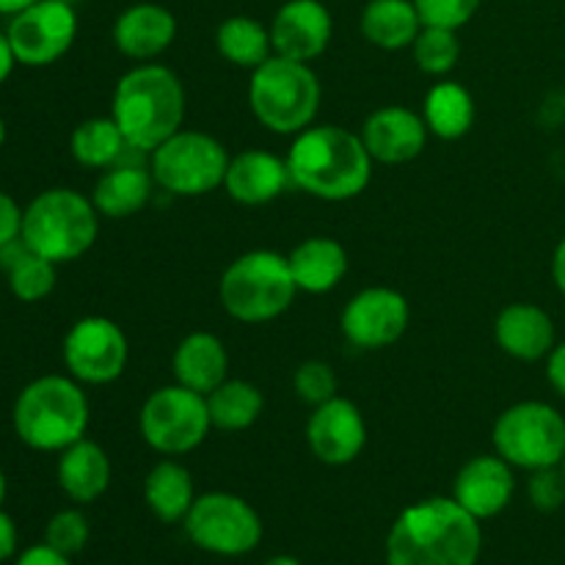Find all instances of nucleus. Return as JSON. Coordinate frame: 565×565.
Listing matches in <instances>:
<instances>
[{
    "instance_id": "f257e3e1",
    "label": "nucleus",
    "mask_w": 565,
    "mask_h": 565,
    "mask_svg": "<svg viewBox=\"0 0 565 565\" xmlns=\"http://www.w3.org/2000/svg\"><path fill=\"white\" fill-rule=\"evenodd\" d=\"M483 533L452 497L414 502L386 535V565H478Z\"/></svg>"
},
{
    "instance_id": "f03ea898",
    "label": "nucleus",
    "mask_w": 565,
    "mask_h": 565,
    "mask_svg": "<svg viewBox=\"0 0 565 565\" xmlns=\"http://www.w3.org/2000/svg\"><path fill=\"white\" fill-rule=\"evenodd\" d=\"M292 188L323 202H348L373 180V158L362 136L340 125H309L287 152Z\"/></svg>"
},
{
    "instance_id": "7ed1b4c3",
    "label": "nucleus",
    "mask_w": 565,
    "mask_h": 565,
    "mask_svg": "<svg viewBox=\"0 0 565 565\" xmlns=\"http://www.w3.org/2000/svg\"><path fill=\"white\" fill-rule=\"evenodd\" d=\"M110 116L119 125L127 147L136 152H154L182 127L185 88L169 66L143 61L119 77Z\"/></svg>"
},
{
    "instance_id": "20e7f679",
    "label": "nucleus",
    "mask_w": 565,
    "mask_h": 565,
    "mask_svg": "<svg viewBox=\"0 0 565 565\" xmlns=\"http://www.w3.org/2000/svg\"><path fill=\"white\" fill-rule=\"evenodd\" d=\"M88 397L72 375H42L22 386L11 408L17 439L36 452H61L88 430Z\"/></svg>"
},
{
    "instance_id": "39448f33",
    "label": "nucleus",
    "mask_w": 565,
    "mask_h": 565,
    "mask_svg": "<svg viewBox=\"0 0 565 565\" xmlns=\"http://www.w3.org/2000/svg\"><path fill=\"white\" fill-rule=\"evenodd\" d=\"M99 213L92 199L72 188H47L22 210V241L55 265L81 259L94 246Z\"/></svg>"
},
{
    "instance_id": "423d86ee",
    "label": "nucleus",
    "mask_w": 565,
    "mask_h": 565,
    "mask_svg": "<svg viewBox=\"0 0 565 565\" xmlns=\"http://www.w3.org/2000/svg\"><path fill=\"white\" fill-rule=\"evenodd\" d=\"M248 105L263 127L279 136H298L315 121L320 108V81L303 61L270 55L252 70Z\"/></svg>"
},
{
    "instance_id": "0eeeda50",
    "label": "nucleus",
    "mask_w": 565,
    "mask_h": 565,
    "mask_svg": "<svg viewBox=\"0 0 565 565\" xmlns=\"http://www.w3.org/2000/svg\"><path fill=\"white\" fill-rule=\"evenodd\" d=\"M298 287L287 257L268 248L232 259L218 281V298L226 315L241 323H268L285 315Z\"/></svg>"
},
{
    "instance_id": "6e6552de",
    "label": "nucleus",
    "mask_w": 565,
    "mask_h": 565,
    "mask_svg": "<svg viewBox=\"0 0 565 565\" xmlns=\"http://www.w3.org/2000/svg\"><path fill=\"white\" fill-rule=\"evenodd\" d=\"M491 441L497 456L516 469L535 472L561 467L565 458V417L550 403H513L497 417Z\"/></svg>"
},
{
    "instance_id": "1a4fd4ad",
    "label": "nucleus",
    "mask_w": 565,
    "mask_h": 565,
    "mask_svg": "<svg viewBox=\"0 0 565 565\" xmlns=\"http://www.w3.org/2000/svg\"><path fill=\"white\" fill-rule=\"evenodd\" d=\"M149 154L154 185L171 196H204L215 191L224 185L230 166L224 143L199 130H177Z\"/></svg>"
},
{
    "instance_id": "9d476101",
    "label": "nucleus",
    "mask_w": 565,
    "mask_h": 565,
    "mask_svg": "<svg viewBox=\"0 0 565 565\" xmlns=\"http://www.w3.org/2000/svg\"><path fill=\"white\" fill-rule=\"evenodd\" d=\"M210 428L207 397L182 384L154 390L138 414L141 439L160 456H185L196 450L207 439Z\"/></svg>"
},
{
    "instance_id": "9b49d317",
    "label": "nucleus",
    "mask_w": 565,
    "mask_h": 565,
    "mask_svg": "<svg viewBox=\"0 0 565 565\" xmlns=\"http://www.w3.org/2000/svg\"><path fill=\"white\" fill-rule=\"evenodd\" d=\"M182 527L193 546L218 557L248 555L263 541L259 513L243 497L230 491H210L196 497Z\"/></svg>"
},
{
    "instance_id": "f8f14e48",
    "label": "nucleus",
    "mask_w": 565,
    "mask_h": 565,
    "mask_svg": "<svg viewBox=\"0 0 565 565\" xmlns=\"http://www.w3.org/2000/svg\"><path fill=\"white\" fill-rule=\"evenodd\" d=\"M61 356L72 379L88 386H103L114 384L125 373L130 345L119 323L103 315H88L70 326Z\"/></svg>"
},
{
    "instance_id": "ddd939ff",
    "label": "nucleus",
    "mask_w": 565,
    "mask_h": 565,
    "mask_svg": "<svg viewBox=\"0 0 565 565\" xmlns=\"http://www.w3.org/2000/svg\"><path fill=\"white\" fill-rule=\"evenodd\" d=\"M9 42L22 66H50L64 58L77 36V14L70 0H39L11 17Z\"/></svg>"
},
{
    "instance_id": "4468645a",
    "label": "nucleus",
    "mask_w": 565,
    "mask_h": 565,
    "mask_svg": "<svg viewBox=\"0 0 565 565\" xmlns=\"http://www.w3.org/2000/svg\"><path fill=\"white\" fill-rule=\"evenodd\" d=\"M412 309L403 292L392 287H367L345 303L340 315V329L351 345L362 351L395 345L408 329Z\"/></svg>"
},
{
    "instance_id": "2eb2a0df",
    "label": "nucleus",
    "mask_w": 565,
    "mask_h": 565,
    "mask_svg": "<svg viewBox=\"0 0 565 565\" xmlns=\"http://www.w3.org/2000/svg\"><path fill=\"white\" fill-rule=\"evenodd\" d=\"M307 445L326 467H345L356 461L367 445V423L356 403L337 395L315 406L307 423Z\"/></svg>"
},
{
    "instance_id": "dca6fc26",
    "label": "nucleus",
    "mask_w": 565,
    "mask_h": 565,
    "mask_svg": "<svg viewBox=\"0 0 565 565\" xmlns=\"http://www.w3.org/2000/svg\"><path fill=\"white\" fill-rule=\"evenodd\" d=\"M331 33L334 20L320 0H287L270 22L274 53L303 64L326 53Z\"/></svg>"
},
{
    "instance_id": "f3484780",
    "label": "nucleus",
    "mask_w": 565,
    "mask_h": 565,
    "mask_svg": "<svg viewBox=\"0 0 565 565\" xmlns=\"http://www.w3.org/2000/svg\"><path fill=\"white\" fill-rule=\"evenodd\" d=\"M362 143L370 158L379 163L397 166L417 158L428 141V127L423 114L406 105H384L373 110L362 125Z\"/></svg>"
},
{
    "instance_id": "a211bd4d",
    "label": "nucleus",
    "mask_w": 565,
    "mask_h": 565,
    "mask_svg": "<svg viewBox=\"0 0 565 565\" xmlns=\"http://www.w3.org/2000/svg\"><path fill=\"white\" fill-rule=\"evenodd\" d=\"M513 491H516V478H513V467L494 456H475L461 467L452 483V500L472 513L478 522L494 519L511 505Z\"/></svg>"
},
{
    "instance_id": "6ab92c4d",
    "label": "nucleus",
    "mask_w": 565,
    "mask_h": 565,
    "mask_svg": "<svg viewBox=\"0 0 565 565\" xmlns=\"http://www.w3.org/2000/svg\"><path fill=\"white\" fill-rule=\"evenodd\" d=\"M290 185L292 180L287 160L274 152H265V149H246V152L230 158V166H226V193L246 207L274 202Z\"/></svg>"
},
{
    "instance_id": "aec40b11",
    "label": "nucleus",
    "mask_w": 565,
    "mask_h": 565,
    "mask_svg": "<svg viewBox=\"0 0 565 565\" xmlns=\"http://www.w3.org/2000/svg\"><path fill=\"white\" fill-rule=\"evenodd\" d=\"M177 39V17L160 3H136L114 22V44L132 61H152Z\"/></svg>"
},
{
    "instance_id": "412c9836",
    "label": "nucleus",
    "mask_w": 565,
    "mask_h": 565,
    "mask_svg": "<svg viewBox=\"0 0 565 565\" xmlns=\"http://www.w3.org/2000/svg\"><path fill=\"white\" fill-rule=\"evenodd\" d=\"M494 340L508 356L519 362H539L552 353L555 320L539 303H511L494 320Z\"/></svg>"
},
{
    "instance_id": "4be33fe9",
    "label": "nucleus",
    "mask_w": 565,
    "mask_h": 565,
    "mask_svg": "<svg viewBox=\"0 0 565 565\" xmlns=\"http://www.w3.org/2000/svg\"><path fill=\"white\" fill-rule=\"evenodd\" d=\"M61 491L77 505L99 500L110 486V458L97 441L86 439L70 445L58 452V467H55Z\"/></svg>"
},
{
    "instance_id": "5701e85b",
    "label": "nucleus",
    "mask_w": 565,
    "mask_h": 565,
    "mask_svg": "<svg viewBox=\"0 0 565 565\" xmlns=\"http://www.w3.org/2000/svg\"><path fill=\"white\" fill-rule=\"evenodd\" d=\"M171 370H174L177 384L207 397L226 381L230 356H226V348L218 337L210 334V331H193L177 345Z\"/></svg>"
},
{
    "instance_id": "b1692460",
    "label": "nucleus",
    "mask_w": 565,
    "mask_h": 565,
    "mask_svg": "<svg viewBox=\"0 0 565 565\" xmlns=\"http://www.w3.org/2000/svg\"><path fill=\"white\" fill-rule=\"evenodd\" d=\"M287 263L298 292L309 296L331 292L348 274V252L334 237H307L287 254Z\"/></svg>"
},
{
    "instance_id": "393cba45",
    "label": "nucleus",
    "mask_w": 565,
    "mask_h": 565,
    "mask_svg": "<svg viewBox=\"0 0 565 565\" xmlns=\"http://www.w3.org/2000/svg\"><path fill=\"white\" fill-rule=\"evenodd\" d=\"M152 171L138 163H116L105 169L94 185L92 202L105 218H130L141 213L152 199Z\"/></svg>"
},
{
    "instance_id": "a878e982",
    "label": "nucleus",
    "mask_w": 565,
    "mask_h": 565,
    "mask_svg": "<svg viewBox=\"0 0 565 565\" xmlns=\"http://www.w3.org/2000/svg\"><path fill=\"white\" fill-rule=\"evenodd\" d=\"M143 502L163 524L185 522L188 511L196 502L191 472L171 458L154 463L143 478Z\"/></svg>"
},
{
    "instance_id": "bb28decb",
    "label": "nucleus",
    "mask_w": 565,
    "mask_h": 565,
    "mask_svg": "<svg viewBox=\"0 0 565 565\" xmlns=\"http://www.w3.org/2000/svg\"><path fill=\"white\" fill-rule=\"evenodd\" d=\"M362 36L381 50L412 47L423 20L414 0H370L362 11Z\"/></svg>"
},
{
    "instance_id": "cd10ccee",
    "label": "nucleus",
    "mask_w": 565,
    "mask_h": 565,
    "mask_svg": "<svg viewBox=\"0 0 565 565\" xmlns=\"http://www.w3.org/2000/svg\"><path fill=\"white\" fill-rule=\"evenodd\" d=\"M423 119L428 132L441 141H458L475 125V99L461 83L441 81L430 86L423 103Z\"/></svg>"
},
{
    "instance_id": "c85d7f7f",
    "label": "nucleus",
    "mask_w": 565,
    "mask_h": 565,
    "mask_svg": "<svg viewBox=\"0 0 565 565\" xmlns=\"http://www.w3.org/2000/svg\"><path fill=\"white\" fill-rule=\"evenodd\" d=\"M215 47H218V53L232 66L257 70L259 64H265L270 58L274 42H270V28H265L263 22L246 14H235L226 17L218 25V31H215Z\"/></svg>"
},
{
    "instance_id": "c756f323",
    "label": "nucleus",
    "mask_w": 565,
    "mask_h": 565,
    "mask_svg": "<svg viewBox=\"0 0 565 565\" xmlns=\"http://www.w3.org/2000/svg\"><path fill=\"white\" fill-rule=\"evenodd\" d=\"M127 149L130 147L114 116H94V119L81 121L70 138L72 158L86 169H110L125 158Z\"/></svg>"
},
{
    "instance_id": "7c9ffc66",
    "label": "nucleus",
    "mask_w": 565,
    "mask_h": 565,
    "mask_svg": "<svg viewBox=\"0 0 565 565\" xmlns=\"http://www.w3.org/2000/svg\"><path fill=\"white\" fill-rule=\"evenodd\" d=\"M207 408L213 428L232 434V430H246L257 423L265 408V397L252 381L226 379L218 390L207 395Z\"/></svg>"
},
{
    "instance_id": "2f4dec72",
    "label": "nucleus",
    "mask_w": 565,
    "mask_h": 565,
    "mask_svg": "<svg viewBox=\"0 0 565 565\" xmlns=\"http://www.w3.org/2000/svg\"><path fill=\"white\" fill-rule=\"evenodd\" d=\"M412 53L425 75L441 77L456 70L458 58H461V42H458L456 31H450V28L423 25V31L414 39Z\"/></svg>"
},
{
    "instance_id": "473e14b6",
    "label": "nucleus",
    "mask_w": 565,
    "mask_h": 565,
    "mask_svg": "<svg viewBox=\"0 0 565 565\" xmlns=\"http://www.w3.org/2000/svg\"><path fill=\"white\" fill-rule=\"evenodd\" d=\"M58 265L50 263V259L39 257V254L28 252L25 257L17 259L6 276H9V290L17 301H25V303H36L42 298H47L50 292L55 290V274Z\"/></svg>"
},
{
    "instance_id": "72a5a7b5",
    "label": "nucleus",
    "mask_w": 565,
    "mask_h": 565,
    "mask_svg": "<svg viewBox=\"0 0 565 565\" xmlns=\"http://www.w3.org/2000/svg\"><path fill=\"white\" fill-rule=\"evenodd\" d=\"M88 535H92L88 519L81 511H75V508H66V511H58L47 522V527H44V544L58 550L61 555L72 557L86 550Z\"/></svg>"
},
{
    "instance_id": "f704fd0d",
    "label": "nucleus",
    "mask_w": 565,
    "mask_h": 565,
    "mask_svg": "<svg viewBox=\"0 0 565 565\" xmlns=\"http://www.w3.org/2000/svg\"><path fill=\"white\" fill-rule=\"evenodd\" d=\"M292 390H296L298 401L320 406V403L337 397V373L331 370V364L309 359L292 375Z\"/></svg>"
},
{
    "instance_id": "c9c22d12",
    "label": "nucleus",
    "mask_w": 565,
    "mask_h": 565,
    "mask_svg": "<svg viewBox=\"0 0 565 565\" xmlns=\"http://www.w3.org/2000/svg\"><path fill=\"white\" fill-rule=\"evenodd\" d=\"M480 3L483 0H414L423 25L450 28V31L467 25L478 14Z\"/></svg>"
},
{
    "instance_id": "e433bc0d",
    "label": "nucleus",
    "mask_w": 565,
    "mask_h": 565,
    "mask_svg": "<svg viewBox=\"0 0 565 565\" xmlns=\"http://www.w3.org/2000/svg\"><path fill=\"white\" fill-rule=\"evenodd\" d=\"M530 502L539 508L541 513H555L557 508L565 505V475L561 467L535 469L530 478Z\"/></svg>"
},
{
    "instance_id": "4c0bfd02",
    "label": "nucleus",
    "mask_w": 565,
    "mask_h": 565,
    "mask_svg": "<svg viewBox=\"0 0 565 565\" xmlns=\"http://www.w3.org/2000/svg\"><path fill=\"white\" fill-rule=\"evenodd\" d=\"M22 235V207L9 196L6 191H0V248L9 246L11 241Z\"/></svg>"
},
{
    "instance_id": "58836bf2",
    "label": "nucleus",
    "mask_w": 565,
    "mask_h": 565,
    "mask_svg": "<svg viewBox=\"0 0 565 565\" xmlns=\"http://www.w3.org/2000/svg\"><path fill=\"white\" fill-rule=\"evenodd\" d=\"M14 565H72V561L66 555H61L58 550H53L50 544H36L20 552L14 557Z\"/></svg>"
},
{
    "instance_id": "ea45409f",
    "label": "nucleus",
    "mask_w": 565,
    "mask_h": 565,
    "mask_svg": "<svg viewBox=\"0 0 565 565\" xmlns=\"http://www.w3.org/2000/svg\"><path fill=\"white\" fill-rule=\"evenodd\" d=\"M546 379H550L552 390L565 397V342L552 348V353L546 356Z\"/></svg>"
},
{
    "instance_id": "a19ab883",
    "label": "nucleus",
    "mask_w": 565,
    "mask_h": 565,
    "mask_svg": "<svg viewBox=\"0 0 565 565\" xmlns=\"http://www.w3.org/2000/svg\"><path fill=\"white\" fill-rule=\"evenodd\" d=\"M17 544H20V533H17L14 519L0 508V563L11 561L17 555Z\"/></svg>"
},
{
    "instance_id": "79ce46f5",
    "label": "nucleus",
    "mask_w": 565,
    "mask_h": 565,
    "mask_svg": "<svg viewBox=\"0 0 565 565\" xmlns=\"http://www.w3.org/2000/svg\"><path fill=\"white\" fill-rule=\"evenodd\" d=\"M14 66H17V55H14V50H11L9 33L0 31V83L9 81L11 72H14Z\"/></svg>"
},
{
    "instance_id": "37998d69",
    "label": "nucleus",
    "mask_w": 565,
    "mask_h": 565,
    "mask_svg": "<svg viewBox=\"0 0 565 565\" xmlns=\"http://www.w3.org/2000/svg\"><path fill=\"white\" fill-rule=\"evenodd\" d=\"M552 279H555V287L565 296V237L557 243L555 254H552Z\"/></svg>"
},
{
    "instance_id": "c03bdc74",
    "label": "nucleus",
    "mask_w": 565,
    "mask_h": 565,
    "mask_svg": "<svg viewBox=\"0 0 565 565\" xmlns=\"http://www.w3.org/2000/svg\"><path fill=\"white\" fill-rule=\"evenodd\" d=\"M33 3H39V0H0V14L14 17V14H20L22 9H28V6H33Z\"/></svg>"
},
{
    "instance_id": "a18cd8bd",
    "label": "nucleus",
    "mask_w": 565,
    "mask_h": 565,
    "mask_svg": "<svg viewBox=\"0 0 565 565\" xmlns=\"http://www.w3.org/2000/svg\"><path fill=\"white\" fill-rule=\"evenodd\" d=\"M265 565H301V561H296V557H290V555H276V557H270Z\"/></svg>"
},
{
    "instance_id": "49530a36",
    "label": "nucleus",
    "mask_w": 565,
    "mask_h": 565,
    "mask_svg": "<svg viewBox=\"0 0 565 565\" xmlns=\"http://www.w3.org/2000/svg\"><path fill=\"white\" fill-rule=\"evenodd\" d=\"M6 494H9V480H6L3 469H0V508H3V502H6Z\"/></svg>"
},
{
    "instance_id": "de8ad7c7",
    "label": "nucleus",
    "mask_w": 565,
    "mask_h": 565,
    "mask_svg": "<svg viewBox=\"0 0 565 565\" xmlns=\"http://www.w3.org/2000/svg\"><path fill=\"white\" fill-rule=\"evenodd\" d=\"M6 121H3V116H0V149H3V143H6Z\"/></svg>"
},
{
    "instance_id": "09e8293b",
    "label": "nucleus",
    "mask_w": 565,
    "mask_h": 565,
    "mask_svg": "<svg viewBox=\"0 0 565 565\" xmlns=\"http://www.w3.org/2000/svg\"><path fill=\"white\" fill-rule=\"evenodd\" d=\"M561 469H563V475H565V458L561 461Z\"/></svg>"
}]
</instances>
